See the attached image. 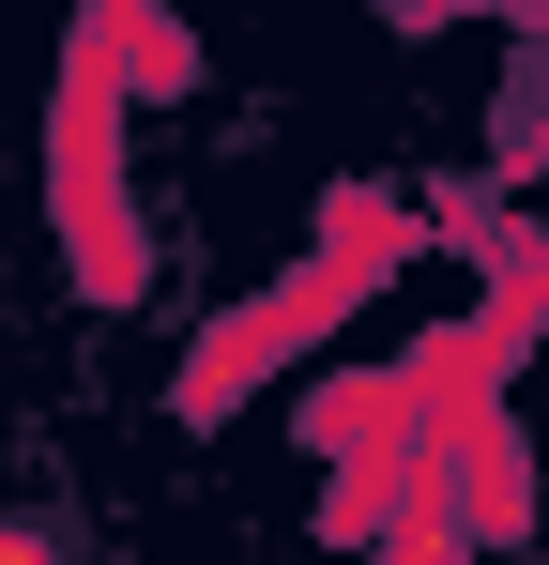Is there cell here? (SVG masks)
I'll list each match as a JSON object with an SVG mask.
<instances>
[{
    "label": "cell",
    "instance_id": "cell-1",
    "mask_svg": "<svg viewBox=\"0 0 549 565\" xmlns=\"http://www.w3.org/2000/svg\"><path fill=\"white\" fill-rule=\"evenodd\" d=\"M122 62H138L153 93H183V77H198V46H183V31H122Z\"/></svg>",
    "mask_w": 549,
    "mask_h": 565
},
{
    "label": "cell",
    "instance_id": "cell-2",
    "mask_svg": "<svg viewBox=\"0 0 549 565\" xmlns=\"http://www.w3.org/2000/svg\"><path fill=\"white\" fill-rule=\"evenodd\" d=\"M381 565H473V551H458L443 520H428V504H412V535H397V551H381Z\"/></svg>",
    "mask_w": 549,
    "mask_h": 565
},
{
    "label": "cell",
    "instance_id": "cell-3",
    "mask_svg": "<svg viewBox=\"0 0 549 565\" xmlns=\"http://www.w3.org/2000/svg\"><path fill=\"white\" fill-rule=\"evenodd\" d=\"M0 565H62V535L46 520H0Z\"/></svg>",
    "mask_w": 549,
    "mask_h": 565
}]
</instances>
